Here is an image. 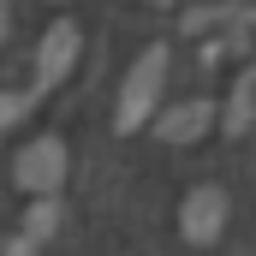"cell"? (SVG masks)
I'll return each instance as SVG.
<instances>
[{
	"label": "cell",
	"mask_w": 256,
	"mask_h": 256,
	"mask_svg": "<svg viewBox=\"0 0 256 256\" xmlns=\"http://www.w3.org/2000/svg\"><path fill=\"white\" fill-rule=\"evenodd\" d=\"M161 90H167V42H149L137 60H131L126 84H120V102H114V126L126 131H143L155 126V114H161Z\"/></svg>",
	"instance_id": "cell-1"
},
{
	"label": "cell",
	"mask_w": 256,
	"mask_h": 256,
	"mask_svg": "<svg viewBox=\"0 0 256 256\" xmlns=\"http://www.w3.org/2000/svg\"><path fill=\"white\" fill-rule=\"evenodd\" d=\"M78 54H84V30H78L72 18H54V24L42 30V42H36V84H30V90H36V102L72 78Z\"/></svg>",
	"instance_id": "cell-2"
},
{
	"label": "cell",
	"mask_w": 256,
	"mask_h": 256,
	"mask_svg": "<svg viewBox=\"0 0 256 256\" xmlns=\"http://www.w3.org/2000/svg\"><path fill=\"white\" fill-rule=\"evenodd\" d=\"M12 173H18V185H24L30 196H54L60 179H66V143L60 137H30V143L18 149Z\"/></svg>",
	"instance_id": "cell-3"
},
{
	"label": "cell",
	"mask_w": 256,
	"mask_h": 256,
	"mask_svg": "<svg viewBox=\"0 0 256 256\" xmlns=\"http://www.w3.org/2000/svg\"><path fill=\"white\" fill-rule=\"evenodd\" d=\"M179 226H185L191 244H214L226 232V191L220 185H196L185 196V208H179Z\"/></svg>",
	"instance_id": "cell-4"
},
{
	"label": "cell",
	"mask_w": 256,
	"mask_h": 256,
	"mask_svg": "<svg viewBox=\"0 0 256 256\" xmlns=\"http://www.w3.org/2000/svg\"><path fill=\"white\" fill-rule=\"evenodd\" d=\"M208 120H214V102H173L167 114H155V137L161 143H196L202 131H208Z\"/></svg>",
	"instance_id": "cell-5"
},
{
	"label": "cell",
	"mask_w": 256,
	"mask_h": 256,
	"mask_svg": "<svg viewBox=\"0 0 256 256\" xmlns=\"http://www.w3.org/2000/svg\"><path fill=\"white\" fill-rule=\"evenodd\" d=\"M54 226H60V202H54V196H36L30 214H24V232L12 238V250H6V256H36L48 238H54Z\"/></svg>",
	"instance_id": "cell-6"
},
{
	"label": "cell",
	"mask_w": 256,
	"mask_h": 256,
	"mask_svg": "<svg viewBox=\"0 0 256 256\" xmlns=\"http://www.w3.org/2000/svg\"><path fill=\"white\" fill-rule=\"evenodd\" d=\"M250 114H256V72H244V78L232 84V102H226V120H220V126L238 137V131L250 126Z\"/></svg>",
	"instance_id": "cell-7"
},
{
	"label": "cell",
	"mask_w": 256,
	"mask_h": 256,
	"mask_svg": "<svg viewBox=\"0 0 256 256\" xmlns=\"http://www.w3.org/2000/svg\"><path fill=\"white\" fill-rule=\"evenodd\" d=\"M250 18V6H196L191 18H185V30H214V24H244Z\"/></svg>",
	"instance_id": "cell-8"
},
{
	"label": "cell",
	"mask_w": 256,
	"mask_h": 256,
	"mask_svg": "<svg viewBox=\"0 0 256 256\" xmlns=\"http://www.w3.org/2000/svg\"><path fill=\"white\" fill-rule=\"evenodd\" d=\"M30 108H36V90H0V131L18 126Z\"/></svg>",
	"instance_id": "cell-9"
},
{
	"label": "cell",
	"mask_w": 256,
	"mask_h": 256,
	"mask_svg": "<svg viewBox=\"0 0 256 256\" xmlns=\"http://www.w3.org/2000/svg\"><path fill=\"white\" fill-rule=\"evenodd\" d=\"M0 42H6V0H0Z\"/></svg>",
	"instance_id": "cell-10"
}]
</instances>
